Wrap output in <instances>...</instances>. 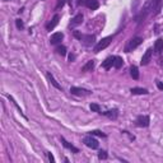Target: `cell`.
I'll return each mask as SVG.
<instances>
[{"label":"cell","mask_w":163,"mask_h":163,"mask_svg":"<svg viewBox=\"0 0 163 163\" xmlns=\"http://www.w3.org/2000/svg\"><path fill=\"white\" fill-rule=\"evenodd\" d=\"M15 25H17V28H18V29H23L24 28V23H23L22 19H17L15 21Z\"/></svg>","instance_id":"cell-27"},{"label":"cell","mask_w":163,"mask_h":163,"mask_svg":"<svg viewBox=\"0 0 163 163\" xmlns=\"http://www.w3.org/2000/svg\"><path fill=\"white\" fill-rule=\"evenodd\" d=\"M150 8L153 14H158L161 10V5H162V0H150Z\"/></svg>","instance_id":"cell-7"},{"label":"cell","mask_w":163,"mask_h":163,"mask_svg":"<svg viewBox=\"0 0 163 163\" xmlns=\"http://www.w3.org/2000/svg\"><path fill=\"white\" fill-rule=\"evenodd\" d=\"M142 42H143V38L142 37H134V38H131L130 41H129V44H127L125 51H126V52H130L131 50H135L138 46H140Z\"/></svg>","instance_id":"cell-2"},{"label":"cell","mask_w":163,"mask_h":163,"mask_svg":"<svg viewBox=\"0 0 163 163\" xmlns=\"http://www.w3.org/2000/svg\"><path fill=\"white\" fill-rule=\"evenodd\" d=\"M149 124H150V118L147 115H140L135 120V125L139 126V127H148Z\"/></svg>","instance_id":"cell-4"},{"label":"cell","mask_w":163,"mask_h":163,"mask_svg":"<svg viewBox=\"0 0 163 163\" xmlns=\"http://www.w3.org/2000/svg\"><path fill=\"white\" fill-rule=\"evenodd\" d=\"M63 38H64V33L56 32V33H54V35H51V37H50V44L51 45H57L59 42H61Z\"/></svg>","instance_id":"cell-6"},{"label":"cell","mask_w":163,"mask_h":163,"mask_svg":"<svg viewBox=\"0 0 163 163\" xmlns=\"http://www.w3.org/2000/svg\"><path fill=\"white\" fill-rule=\"evenodd\" d=\"M107 157H108L107 152H105V150H99V153H98V158H99V159H107Z\"/></svg>","instance_id":"cell-26"},{"label":"cell","mask_w":163,"mask_h":163,"mask_svg":"<svg viewBox=\"0 0 163 163\" xmlns=\"http://www.w3.org/2000/svg\"><path fill=\"white\" fill-rule=\"evenodd\" d=\"M157 87H158V89L163 91V83H161V82H157Z\"/></svg>","instance_id":"cell-31"},{"label":"cell","mask_w":163,"mask_h":163,"mask_svg":"<svg viewBox=\"0 0 163 163\" xmlns=\"http://www.w3.org/2000/svg\"><path fill=\"white\" fill-rule=\"evenodd\" d=\"M103 116H107L108 118H112V120H115V118H117V116H118V110H116V108H114V110H108V111H105V112H101Z\"/></svg>","instance_id":"cell-12"},{"label":"cell","mask_w":163,"mask_h":163,"mask_svg":"<svg viewBox=\"0 0 163 163\" xmlns=\"http://www.w3.org/2000/svg\"><path fill=\"white\" fill-rule=\"evenodd\" d=\"M85 6L88 8V9H91V10H97L98 8H99V4H98V2L97 0H85Z\"/></svg>","instance_id":"cell-11"},{"label":"cell","mask_w":163,"mask_h":163,"mask_svg":"<svg viewBox=\"0 0 163 163\" xmlns=\"http://www.w3.org/2000/svg\"><path fill=\"white\" fill-rule=\"evenodd\" d=\"M130 92L133 94H148V89H145V88H139V87H134L130 89Z\"/></svg>","instance_id":"cell-19"},{"label":"cell","mask_w":163,"mask_h":163,"mask_svg":"<svg viewBox=\"0 0 163 163\" xmlns=\"http://www.w3.org/2000/svg\"><path fill=\"white\" fill-rule=\"evenodd\" d=\"M94 40H96V37H94L93 35H87V36H83L82 42L85 46H92L94 44Z\"/></svg>","instance_id":"cell-14"},{"label":"cell","mask_w":163,"mask_h":163,"mask_svg":"<svg viewBox=\"0 0 163 163\" xmlns=\"http://www.w3.org/2000/svg\"><path fill=\"white\" fill-rule=\"evenodd\" d=\"M83 23V14L79 13V14H76L74 18L72 19V23H70V27H76V25H79Z\"/></svg>","instance_id":"cell-13"},{"label":"cell","mask_w":163,"mask_h":163,"mask_svg":"<svg viewBox=\"0 0 163 163\" xmlns=\"http://www.w3.org/2000/svg\"><path fill=\"white\" fill-rule=\"evenodd\" d=\"M60 140H61L63 145H64V147H65L66 149H69V150H72V152H74V153H79V149H78V148H75V147H74L73 144H70L69 142H66V140H65L64 138H61V139H60Z\"/></svg>","instance_id":"cell-15"},{"label":"cell","mask_w":163,"mask_h":163,"mask_svg":"<svg viewBox=\"0 0 163 163\" xmlns=\"http://www.w3.org/2000/svg\"><path fill=\"white\" fill-rule=\"evenodd\" d=\"M6 97H8V98H9V99H10V101L13 102V105H14V106L17 107V110H18V111H19V112H21V114L23 115V112H22V110H21V107H19V106H18V103H17V102L14 101V98H13V97H10V96H9V94H6ZM23 116H24V115H23ZM24 117H25V116H24Z\"/></svg>","instance_id":"cell-25"},{"label":"cell","mask_w":163,"mask_h":163,"mask_svg":"<svg viewBox=\"0 0 163 163\" xmlns=\"http://www.w3.org/2000/svg\"><path fill=\"white\" fill-rule=\"evenodd\" d=\"M124 65V60L122 57H120V56H115V60H114V66L116 68V69H120Z\"/></svg>","instance_id":"cell-21"},{"label":"cell","mask_w":163,"mask_h":163,"mask_svg":"<svg viewBox=\"0 0 163 163\" xmlns=\"http://www.w3.org/2000/svg\"><path fill=\"white\" fill-rule=\"evenodd\" d=\"M112 40H114V36H108V37H105V38H102L98 44L94 46V52L96 54H98L99 51H102V50H105L106 47H108L110 46V44L112 42Z\"/></svg>","instance_id":"cell-1"},{"label":"cell","mask_w":163,"mask_h":163,"mask_svg":"<svg viewBox=\"0 0 163 163\" xmlns=\"http://www.w3.org/2000/svg\"><path fill=\"white\" fill-rule=\"evenodd\" d=\"M4 2H9V0H4Z\"/></svg>","instance_id":"cell-36"},{"label":"cell","mask_w":163,"mask_h":163,"mask_svg":"<svg viewBox=\"0 0 163 163\" xmlns=\"http://www.w3.org/2000/svg\"><path fill=\"white\" fill-rule=\"evenodd\" d=\"M74 60H75V55H74V54H70V55H69V61L73 63Z\"/></svg>","instance_id":"cell-32"},{"label":"cell","mask_w":163,"mask_h":163,"mask_svg":"<svg viewBox=\"0 0 163 163\" xmlns=\"http://www.w3.org/2000/svg\"><path fill=\"white\" fill-rule=\"evenodd\" d=\"M130 75H131V78L135 79V80L139 79V70H138V68H136L135 65H133L130 68Z\"/></svg>","instance_id":"cell-20"},{"label":"cell","mask_w":163,"mask_h":163,"mask_svg":"<svg viewBox=\"0 0 163 163\" xmlns=\"http://www.w3.org/2000/svg\"><path fill=\"white\" fill-rule=\"evenodd\" d=\"M91 110L93 111V112H98V114H101V106L99 105H97V103H91Z\"/></svg>","instance_id":"cell-24"},{"label":"cell","mask_w":163,"mask_h":163,"mask_svg":"<svg viewBox=\"0 0 163 163\" xmlns=\"http://www.w3.org/2000/svg\"><path fill=\"white\" fill-rule=\"evenodd\" d=\"M89 135H93V136H101V138H106V134L102 133L101 130H92L89 131Z\"/></svg>","instance_id":"cell-22"},{"label":"cell","mask_w":163,"mask_h":163,"mask_svg":"<svg viewBox=\"0 0 163 163\" xmlns=\"http://www.w3.org/2000/svg\"><path fill=\"white\" fill-rule=\"evenodd\" d=\"M152 54H153V50H152V49H148V50L144 52L140 64H142V65H147V64L150 61V59H152Z\"/></svg>","instance_id":"cell-8"},{"label":"cell","mask_w":163,"mask_h":163,"mask_svg":"<svg viewBox=\"0 0 163 163\" xmlns=\"http://www.w3.org/2000/svg\"><path fill=\"white\" fill-rule=\"evenodd\" d=\"M85 3V0H78V2H76V4L78 5H80V4H84Z\"/></svg>","instance_id":"cell-33"},{"label":"cell","mask_w":163,"mask_h":163,"mask_svg":"<svg viewBox=\"0 0 163 163\" xmlns=\"http://www.w3.org/2000/svg\"><path fill=\"white\" fill-rule=\"evenodd\" d=\"M83 143L87 145L88 148H92V149H97L98 148V145H99V143H98V140L94 138L93 135H88V136H85V138L83 139Z\"/></svg>","instance_id":"cell-3"},{"label":"cell","mask_w":163,"mask_h":163,"mask_svg":"<svg viewBox=\"0 0 163 163\" xmlns=\"http://www.w3.org/2000/svg\"><path fill=\"white\" fill-rule=\"evenodd\" d=\"M47 157H49V159H50V162H55V158H54V156L51 153H47Z\"/></svg>","instance_id":"cell-30"},{"label":"cell","mask_w":163,"mask_h":163,"mask_svg":"<svg viewBox=\"0 0 163 163\" xmlns=\"http://www.w3.org/2000/svg\"><path fill=\"white\" fill-rule=\"evenodd\" d=\"M114 60H115V56H108L103 63H102V68L106 70H110L111 68L114 66Z\"/></svg>","instance_id":"cell-10"},{"label":"cell","mask_w":163,"mask_h":163,"mask_svg":"<svg viewBox=\"0 0 163 163\" xmlns=\"http://www.w3.org/2000/svg\"><path fill=\"white\" fill-rule=\"evenodd\" d=\"M73 35H74V37H75V38H78V40H80V41H82V38H83V35H82V33H80L79 31H74V33H73Z\"/></svg>","instance_id":"cell-29"},{"label":"cell","mask_w":163,"mask_h":163,"mask_svg":"<svg viewBox=\"0 0 163 163\" xmlns=\"http://www.w3.org/2000/svg\"><path fill=\"white\" fill-rule=\"evenodd\" d=\"M56 52L59 54V55H61V56H65L66 55V47L65 46H57L56 47Z\"/></svg>","instance_id":"cell-23"},{"label":"cell","mask_w":163,"mask_h":163,"mask_svg":"<svg viewBox=\"0 0 163 163\" xmlns=\"http://www.w3.org/2000/svg\"><path fill=\"white\" fill-rule=\"evenodd\" d=\"M59 19H60V17H59V14H55L54 17H52V19H51V22L46 25V29L47 31H52L56 25H57V23H59Z\"/></svg>","instance_id":"cell-9"},{"label":"cell","mask_w":163,"mask_h":163,"mask_svg":"<svg viewBox=\"0 0 163 163\" xmlns=\"http://www.w3.org/2000/svg\"><path fill=\"white\" fill-rule=\"evenodd\" d=\"M70 93L74 96H89L91 91L84 89V88H79V87H72L70 88Z\"/></svg>","instance_id":"cell-5"},{"label":"cell","mask_w":163,"mask_h":163,"mask_svg":"<svg viewBox=\"0 0 163 163\" xmlns=\"http://www.w3.org/2000/svg\"><path fill=\"white\" fill-rule=\"evenodd\" d=\"M94 64H96L94 60H89V61L82 68V72H92L94 69Z\"/></svg>","instance_id":"cell-18"},{"label":"cell","mask_w":163,"mask_h":163,"mask_svg":"<svg viewBox=\"0 0 163 163\" xmlns=\"http://www.w3.org/2000/svg\"><path fill=\"white\" fill-rule=\"evenodd\" d=\"M154 51H156L157 54L163 51V38H158L156 41V44H154Z\"/></svg>","instance_id":"cell-17"},{"label":"cell","mask_w":163,"mask_h":163,"mask_svg":"<svg viewBox=\"0 0 163 163\" xmlns=\"http://www.w3.org/2000/svg\"><path fill=\"white\" fill-rule=\"evenodd\" d=\"M23 10H24V8H21V9H19V10H18V13H19V14H21V13H22V12H23Z\"/></svg>","instance_id":"cell-34"},{"label":"cell","mask_w":163,"mask_h":163,"mask_svg":"<svg viewBox=\"0 0 163 163\" xmlns=\"http://www.w3.org/2000/svg\"><path fill=\"white\" fill-rule=\"evenodd\" d=\"M68 3H69V4L72 5V0H68Z\"/></svg>","instance_id":"cell-35"},{"label":"cell","mask_w":163,"mask_h":163,"mask_svg":"<svg viewBox=\"0 0 163 163\" xmlns=\"http://www.w3.org/2000/svg\"><path fill=\"white\" fill-rule=\"evenodd\" d=\"M68 2V0H57V4H56V9H61V8L65 5V3Z\"/></svg>","instance_id":"cell-28"},{"label":"cell","mask_w":163,"mask_h":163,"mask_svg":"<svg viewBox=\"0 0 163 163\" xmlns=\"http://www.w3.org/2000/svg\"><path fill=\"white\" fill-rule=\"evenodd\" d=\"M47 78H49V80H50V83L52 84L56 89H59V91H63V87H61V85H60V84L56 82V79L54 78V75H52V74H51V73H47Z\"/></svg>","instance_id":"cell-16"}]
</instances>
